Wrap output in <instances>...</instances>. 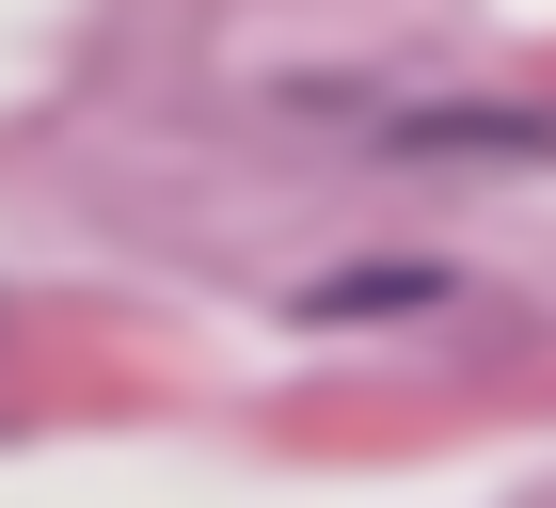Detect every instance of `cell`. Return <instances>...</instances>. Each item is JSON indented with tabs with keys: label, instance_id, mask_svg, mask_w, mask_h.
I'll return each mask as SVG.
<instances>
[{
	"label": "cell",
	"instance_id": "1",
	"mask_svg": "<svg viewBox=\"0 0 556 508\" xmlns=\"http://www.w3.org/2000/svg\"><path fill=\"white\" fill-rule=\"evenodd\" d=\"M429 270H334V287H318V318H366V302H414Z\"/></svg>",
	"mask_w": 556,
	"mask_h": 508
}]
</instances>
